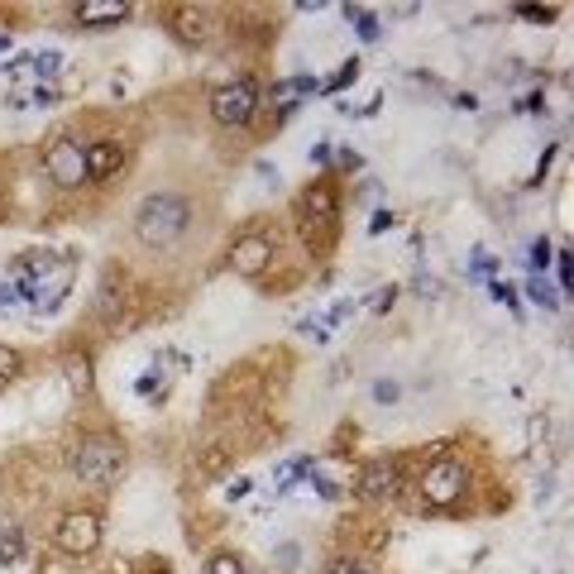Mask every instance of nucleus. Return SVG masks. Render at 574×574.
Segmentation results:
<instances>
[{
	"label": "nucleus",
	"mask_w": 574,
	"mask_h": 574,
	"mask_svg": "<svg viewBox=\"0 0 574 574\" xmlns=\"http://www.w3.org/2000/svg\"><path fill=\"white\" fill-rule=\"evenodd\" d=\"M187 221H192V206L177 197V192H154L134 211V235L149 244V249H168L187 230Z\"/></svg>",
	"instance_id": "nucleus-1"
},
{
	"label": "nucleus",
	"mask_w": 574,
	"mask_h": 574,
	"mask_svg": "<svg viewBox=\"0 0 574 574\" xmlns=\"http://www.w3.org/2000/svg\"><path fill=\"white\" fill-rule=\"evenodd\" d=\"M120 464H125V445L115 436H87L82 450L72 455V469H77L82 484H111L120 474Z\"/></svg>",
	"instance_id": "nucleus-2"
},
{
	"label": "nucleus",
	"mask_w": 574,
	"mask_h": 574,
	"mask_svg": "<svg viewBox=\"0 0 574 574\" xmlns=\"http://www.w3.org/2000/svg\"><path fill=\"white\" fill-rule=\"evenodd\" d=\"M302 235L311 249H326L335 235V187L331 182H311L302 192Z\"/></svg>",
	"instance_id": "nucleus-3"
},
{
	"label": "nucleus",
	"mask_w": 574,
	"mask_h": 574,
	"mask_svg": "<svg viewBox=\"0 0 574 574\" xmlns=\"http://www.w3.org/2000/svg\"><path fill=\"white\" fill-rule=\"evenodd\" d=\"M464 464L455 460H436V464H426V474H421V498L431 503V508H455L464 498Z\"/></svg>",
	"instance_id": "nucleus-4"
},
{
	"label": "nucleus",
	"mask_w": 574,
	"mask_h": 574,
	"mask_svg": "<svg viewBox=\"0 0 574 574\" xmlns=\"http://www.w3.org/2000/svg\"><path fill=\"white\" fill-rule=\"evenodd\" d=\"M44 168L48 177L58 182V187H82L87 182V149L77 144V139H53L48 144V154H44Z\"/></svg>",
	"instance_id": "nucleus-5"
},
{
	"label": "nucleus",
	"mask_w": 574,
	"mask_h": 574,
	"mask_svg": "<svg viewBox=\"0 0 574 574\" xmlns=\"http://www.w3.org/2000/svg\"><path fill=\"white\" fill-rule=\"evenodd\" d=\"M254 106H259V87H254L249 77L225 82V87L211 96V115H216L221 125H244V120L254 115Z\"/></svg>",
	"instance_id": "nucleus-6"
},
{
	"label": "nucleus",
	"mask_w": 574,
	"mask_h": 574,
	"mask_svg": "<svg viewBox=\"0 0 574 574\" xmlns=\"http://www.w3.org/2000/svg\"><path fill=\"white\" fill-rule=\"evenodd\" d=\"M58 551L63 555H91L101 546V517L96 512H67L63 522H58Z\"/></svg>",
	"instance_id": "nucleus-7"
},
{
	"label": "nucleus",
	"mask_w": 574,
	"mask_h": 574,
	"mask_svg": "<svg viewBox=\"0 0 574 574\" xmlns=\"http://www.w3.org/2000/svg\"><path fill=\"white\" fill-rule=\"evenodd\" d=\"M268 264H273V240H264V235H244V240H235V249H230V268H235L240 278H259Z\"/></svg>",
	"instance_id": "nucleus-8"
},
{
	"label": "nucleus",
	"mask_w": 574,
	"mask_h": 574,
	"mask_svg": "<svg viewBox=\"0 0 574 574\" xmlns=\"http://www.w3.org/2000/svg\"><path fill=\"white\" fill-rule=\"evenodd\" d=\"M398 460H374L364 474H359V493L364 498H374V503H383V498H393L398 493Z\"/></svg>",
	"instance_id": "nucleus-9"
},
{
	"label": "nucleus",
	"mask_w": 574,
	"mask_h": 574,
	"mask_svg": "<svg viewBox=\"0 0 574 574\" xmlns=\"http://www.w3.org/2000/svg\"><path fill=\"white\" fill-rule=\"evenodd\" d=\"M77 20H82V24L130 20V5H125V0H82V5H77Z\"/></svg>",
	"instance_id": "nucleus-10"
},
{
	"label": "nucleus",
	"mask_w": 574,
	"mask_h": 574,
	"mask_svg": "<svg viewBox=\"0 0 574 574\" xmlns=\"http://www.w3.org/2000/svg\"><path fill=\"white\" fill-rule=\"evenodd\" d=\"M173 34L182 39V44L192 48L206 39V15L201 10H192V5H182V10H173Z\"/></svg>",
	"instance_id": "nucleus-11"
},
{
	"label": "nucleus",
	"mask_w": 574,
	"mask_h": 574,
	"mask_svg": "<svg viewBox=\"0 0 574 574\" xmlns=\"http://www.w3.org/2000/svg\"><path fill=\"white\" fill-rule=\"evenodd\" d=\"M63 378H67V388H72V393H82V398H87V393H91V359H87V354H63Z\"/></svg>",
	"instance_id": "nucleus-12"
},
{
	"label": "nucleus",
	"mask_w": 574,
	"mask_h": 574,
	"mask_svg": "<svg viewBox=\"0 0 574 574\" xmlns=\"http://www.w3.org/2000/svg\"><path fill=\"white\" fill-rule=\"evenodd\" d=\"M115 168H120V149H115V144H91L87 149V177L101 182V177H111Z\"/></svg>",
	"instance_id": "nucleus-13"
},
{
	"label": "nucleus",
	"mask_w": 574,
	"mask_h": 574,
	"mask_svg": "<svg viewBox=\"0 0 574 574\" xmlns=\"http://www.w3.org/2000/svg\"><path fill=\"white\" fill-rule=\"evenodd\" d=\"M311 91H316V82H311V77H292V82H278V87H273V106H278V111H292V106H297L302 96H311Z\"/></svg>",
	"instance_id": "nucleus-14"
},
{
	"label": "nucleus",
	"mask_w": 574,
	"mask_h": 574,
	"mask_svg": "<svg viewBox=\"0 0 574 574\" xmlns=\"http://www.w3.org/2000/svg\"><path fill=\"white\" fill-rule=\"evenodd\" d=\"M20 551H24L20 527H5V531H0V565H15V560H20Z\"/></svg>",
	"instance_id": "nucleus-15"
},
{
	"label": "nucleus",
	"mask_w": 574,
	"mask_h": 574,
	"mask_svg": "<svg viewBox=\"0 0 574 574\" xmlns=\"http://www.w3.org/2000/svg\"><path fill=\"white\" fill-rule=\"evenodd\" d=\"M206 574H244V560L240 555H230V551H221V555H211Z\"/></svg>",
	"instance_id": "nucleus-16"
},
{
	"label": "nucleus",
	"mask_w": 574,
	"mask_h": 574,
	"mask_svg": "<svg viewBox=\"0 0 574 574\" xmlns=\"http://www.w3.org/2000/svg\"><path fill=\"white\" fill-rule=\"evenodd\" d=\"M398 398H402V388L393 383V378H378V383H374V402H378V407H393Z\"/></svg>",
	"instance_id": "nucleus-17"
},
{
	"label": "nucleus",
	"mask_w": 574,
	"mask_h": 574,
	"mask_svg": "<svg viewBox=\"0 0 574 574\" xmlns=\"http://www.w3.org/2000/svg\"><path fill=\"white\" fill-rule=\"evenodd\" d=\"M345 15H350V20L359 24V34H364V39H374V34H378V24H374V15H369V10H359V5H350Z\"/></svg>",
	"instance_id": "nucleus-18"
},
{
	"label": "nucleus",
	"mask_w": 574,
	"mask_h": 574,
	"mask_svg": "<svg viewBox=\"0 0 574 574\" xmlns=\"http://www.w3.org/2000/svg\"><path fill=\"white\" fill-rule=\"evenodd\" d=\"M297 565H302V551H297L292 541H287V546H278V570H297Z\"/></svg>",
	"instance_id": "nucleus-19"
},
{
	"label": "nucleus",
	"mask_w": 574,
	"mask_h": 574,
	"mask_svg": "<svg viewBox=\"0 0 574 574\" xmlns=\"http://www.w3.org/2000/svg\"><path fill=\"white\" fill-rule=\"evenodd\" d=\"M15 369H20V359H15V350H5V345H0V383H5V378L15 374Z\"/></svg>",
	"instance_id": "nucleus-20"
},
{
	"label": "nucleus",
	"mask_w": 574,
	"mask_h": 574,
	"mask_svg": "<svg viewBox=\"0 0 574 574\" xmlns=\"http://www.w3.org/2000/svg\"><path fill=\"white\" fill-rule=\"evenodd\" d=\"M531 264H536V268H546V264H551V244H546V240H536V244H531Z\"/></svg>",
	"instance_id": "nucleus-21"
},
{
	"label": "nucleus",
	"mask_w": 574,
	"mask_h": 574,
	"mask_svg": "<svg viewBox=\"0 0 574 574\" xmlns=\"http://www.w3.org/2000/svg\"><path fill=\"white\" fill-rule=\"evenodd\" d=\"M517 15H522V20H531V24H546V20H551V10H536V5H517Z\"/></svg>",
	"instance_id": "nucleus-22"
},
{
	"label": "nucleus",
	"mask_w": 574,
	"mask_h": 574,
	"mask_svg": "<svg viewBox=\"0 0 574 574\" xmlns=\"http://www.w3.org/2000/svg\"><path fill=\"white\" fill-rule=\"evenodd\" d=\"M531 297H536V302H541V307H555V292H546V283H541V278H536V283H531Z\"/></svg>",
	"instance_id": "nucleus-23"
},
{
	"label": "nucleus",
	"mask_w": 574,
	"mask_h": 574,
	"mask_svg": "<svg viewBox=\"0 0 574 574\" xmlns=\"http://www.w3.org/2000/svg\"><path fill=\"white\" fill-rule=\"evenodd\" d=\"M335 574H364V570H354V565H340V570H335Z\"/></svg>",
	"instance_id": "nucleus-24"
},
{
	"label": "nucleus",
	"mask_w": 574,
	"mask_h": 574,
	"mask_svg": "<svg viewBox=\"0 0 574 574\" xmlns=\"http://www.w3.org/2000/svg\"><path fill=\"white\" fill-rule=\"evenodd\" d=\"M0 48H10V39H5V34H0Z\"/></svg>",
	"instance_id": "nucleus-25"
}]
</instances>
